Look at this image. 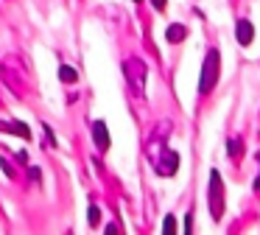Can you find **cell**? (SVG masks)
<instances>
[{"label": "cell", "instance_id": "obj_6", "mask_svg": "<svg viewBox=\"0 0 260 235\" xmlns=\"http://www.w3.org/2000/svg\"><path fill=\"white\" fill-rule=\"evenodd\" d=\"M0 132L17 134V137H23V140H28V137H31L28 123H23V121H0Z\"/></svg>", "mask_w": 260, "mask_h": 235}, {"label": "cell", "instance_id": "obj_7", "mask_svg": "<svg viewBox=\"0 0 260 235\" xmlns=\"http://www.w3.org/2000/svg\"><path fill=\"white\" fill-rule=\"evenodd\" d=\"M235 37H238V42L241 45H252V39H254V25L249 20H238L235 22Z\"/></svg>", "mask_w": 260, "mask_h": 235}, {"label": "cell", "instance_id": "obj_8", "mask_svg": "<svg viewBox=\"0 0 260 235\" xmlns=\"http://www.w3.org/2000/svg\"><path fill=\"white\" fill-rule=\"evenodd\" d=\"M185 37H187V28L182 25V22H174V25H168V28H165V39H168L171 45L182 42Z\"/></svg>", "mask_w": 260, "mask_h": 235}, {"label": "cell", "instance_id": "obj_2", "mask_svg": "<svg viewBox=\"0 0 260 235\" xmlns=\"http://www.w3.org/2000/svg\"><path fill=\"white\" fill-rule=\"evenodd\" d=\"M207 204H210V216H213V221H221L224 218V207H226V199H224V179H221V173L210 171V193H207Z\"/></svg>", "mask_w": 260, "mask_h": 235}, {"label": "cell", "instance_id": "obj_3", "mask_svg": "<svg viewBox=\"0 0 260 235\" xmlns=\"http://www.w3.org/2000/svg\"><path fill=\"white\" fill-rule=\"evenodd\" d=\"M123 73H126L129 87L135 90L137 95H143V90H146V62L143 59H126L123 62Z\"/></svg>", "mask_w": 260, "mask_h": 235}, {"label": "cell", "instance_id": "obj_10", "mask_svg": "<svg viewBox=\"0 0 260 235\" xmlns=\"http://www.w3.org/2000/svg\"><path fill=\"white\" fill-rule=\"evenodd\" d=\"M226 154H230L232 160H235V157H241L243 154V143H241V140H230V143H226Z\"/></svg>", "mask_w": 260, "mask_h": 235}, {"label": "cell", "instance_id": "obj_9", "mask_svg": "<svg viewBox=\"0 0 260 235\" xmlns=\"http://www.w3.org/2000/svg\"><path fill=\"white\" fill-rule=\"evenodd\" d=\"M59 81H62V84H76V81H79V73H76V67H68V65L59 67Z\"/></svg>", "mask_w": 260, "mask_h": 235}, {"label": "cell", "instance_id": "obj_15", "mask_svg": "<svg viewBox=\"0 0 260 235\" xmlns=\"http://www.w3.org/2000/svg\"><path fill=\"white\" fill-rule=\"evenodd\" d=\"M193 229V213H187V218H185V232H190Z\"/></svg>", "mask_w": 260, "mask_h": 235}, {"label": "cell", "instance_id": "obj_13", "mask_svg": "<svg viewBox=\"0 0 260 235\" xmlns=\"http://www.w3.org/2000/svg\"><path fill=\"white\" fill-rule=\"evenodd\" d=\"M162 232H165V235H174V232H176V218H174V216H165Z\"/></svg>", "mask_w": 260, "mask_h": 235}, {"label": "cell", "instance_id": "obj_19", "mask_svg": "<svg viewBox=\"0 0 260 235\" xmlns=\"http://www.w3.org/2000/svg\"><path fill=\"white\" fill-rule=\"evenodd\" d=\"M135 3H143V0H135Z\"/></svg>", "mask_w": 260, "mask_h": 235}, {"label": "cell", "instance_id": "obj_14", "mask_svg": "<svg viewBox=\"0 0 260 235\" xmlns=\"http://www.w3.org/2000/svg\"><path fill=\"white\" fill-rule=\"evenodd\" d=\"M0 165H3V171H6V177H12V179H14V168H12V162H9V160H0Z\"/></svg>", "mask_w": 260, "mask_h": 235}, {"label": "cell", "instance_id": "obj_11", "mask_svg": "<svg viewBox=\"0 0 260 235\" xmlns=\"http://www.w3.org/2000/svg\"><path fill=\"white\" fill-rule=\"evenodd\" d=\"M87 224H90V227H98V224H101V210H98L95 204H90V210H87Z\"/></svg>", "mask_w": 260, "mask_h": 235}, {"label": "cell", "instance_id": "obj_18", "mask_svg": "<svg viewBox=\"0 0 260 235\" xmlns=\"http://www.w3.org/2000/svg\"><path fill=\"white\" fill-rule=\"evenodd\" d=\"M254 190H260V177H257V179H254Z\"/></svg>", "mask_w": 260, "mask_h": 235}, {"label": "cell", "instance_id": "obj_1", "mask_svg": "<svg viewBox=\"0 0 260 235\" xmlns=\"http://www.w3.org/2000/svg\"><path fill=\"white\" fill-rule=\"evenodd\" d=\"M218 73H221V53L215 48L207 50L202 62V73H199V93L202 95H210L218 84Z\"/></svg>", "mask_w": 260, "mask_h": 235}, {"label": "cell", "instance_id": "obj_4", "mask_svg": "<svg viewBox=\"0 0 260 235\" xmlns=\"http://www.w3.org/2000/svg\"><path fill=\"white\" fill-rule=\"evenodd\" d=\"M176 168H179V154L159 145V154H154V171H157L159 177H174Z\"/></svg>", "mask_w": 260, "mask_h": 235}, {"label": "cell", "instance_id": "obj_12", "mask_svg": "<svg viewBox=\"0 0 260 235\" xmlns=\"http://www.w3.org/2000/svg\"><path fill=\"white\" fill-rule=\"evenodd\" d=\"M42 132H45V145L48 149H56V134H53V129L48 126V123H42Z\"/></svg>", "mask_w": 260, "mask_h": 235}, {"label": "cell", "instance_id": "obj_5", "mask_svg": "<svg viewBox=\"0 0 260 235\" xmlns=\"http://www.w3.org/2000/svg\"><path fill=\"white\" fill-rule=\"evenodd\" d=\"M92 140H95V149L101 151H109V129L104 121H92Z\"/></svg>", "mask_w": 260, "mask_h": 235}, {"label": "cell", "instance_id": "obj_16", "mask_svg": "<svg viewBox=\"0 0 260 235\" xmlns=\"http://www.w3.org/2000/svg\"><path fill=\"white\" fill-rule=\"evenodd\" d=\"M151 3H154V9H157V11H165V3H168V0H151Z\"/></svg>", "mask_w": 260, "mask_h": 235}, {"label": "cell", "instance_id": "obj_17", "mask_svg": "<svg viewBox=\"0 0 260 235\" xmlns=\"http://www.w3.org/2000/svg\"><path fill=\"white\" fill-rule=\"evenodd\" d=\"M17 160L23 162V165H28V154H25V151H17Z\"/></svg>", "mask_w": 260, "mask_h": 235}]
</instances>
